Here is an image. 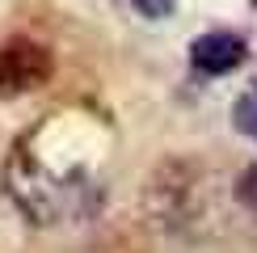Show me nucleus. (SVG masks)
Returning a JSON list of instances; mask_svg holds the SVG:
<instances>
[{"instance_id":"nucleus-5","label":"nucleus","mask_w":257,"mask_h":253,"mask_svg":"<svg viewBox=\"0 0 257 253\" xmlns=\"http://www.w3.org/2000/svg\"><path fill=\"white\" fill-rule=\"evenodd\" d=\"M131 5H135L144 17L160 21V17H169V13H173V5H177V0H131Z\"/></svg>"},{"instance_id":"nucleus-4","label":"nucleus","mask_w":257,"mask_h":253,"mask_svg":"<svg viewBox=\"0 0 257 253\" xmlns=\"http://www.w3.org/2000/svg\"><path fill=\"white\" fill-rule=\"evenodd\" d=\"M236 198H240L249 211H257V165H249V169L240 173V182H236Z\"/></svg>"},{"instance_id":"nucleus-1","label":"nucleus","mask_w":257,"mask_h":253,"mask_svg":"<svg viewBox=\"0 0 257 253\" xmlns=\"http://www.w3.org/2000/svg\"><path fill=\"white\" fill-rule=\"evenodd\" d=\"M51 51L38 42H9L0 47V97H17L51 80Z\"/></svg>"},{"instance_id":"nucleus-3","label":"nucleus","mask_w":257,"mask_h":253,"mask_svg":"<svg viewBox=\"0 0 257 253\" xmlns=\"http://www.w3.org/2000/svg\"><path fill=\"white\" fill-rule=\"evenodd\" d=\"M232 122H236V131H244L249 140H257V89L240 93L236 105H232Z\"/></svg>"},{"instance_id":"nucleus-2","label":"nucleus","mask_w":257,"mask_h":253,"mask_svg":"<svg viewBox=\"0 0 257 253\" xmlns=\"http://www.w3.org/2000/svg\"><path fill=\"white\" fill-rule=\"evenodd\" d=\"M190 63L207 76H223V72L244 63V38L228 34V30H211V34L190 42Z\"/></svg>"}]
</instances>
